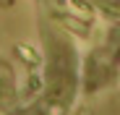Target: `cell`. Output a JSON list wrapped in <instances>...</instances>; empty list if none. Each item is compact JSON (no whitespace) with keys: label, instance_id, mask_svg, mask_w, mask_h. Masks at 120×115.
<instances>
[{"label":"cell","instance_id":"1","mask_svg":"<svg viewBox=\"0 0 120 115\" xmlns=\"http://www.w3.org/2000/svg\"><path fill=\"white\" fill-rule=\"evenodd\" d=\"M50 115H63V110H60V107L55 105V110H50Z\"/></svg>","mask_w":120,"mask_h":115}]
</instances>
